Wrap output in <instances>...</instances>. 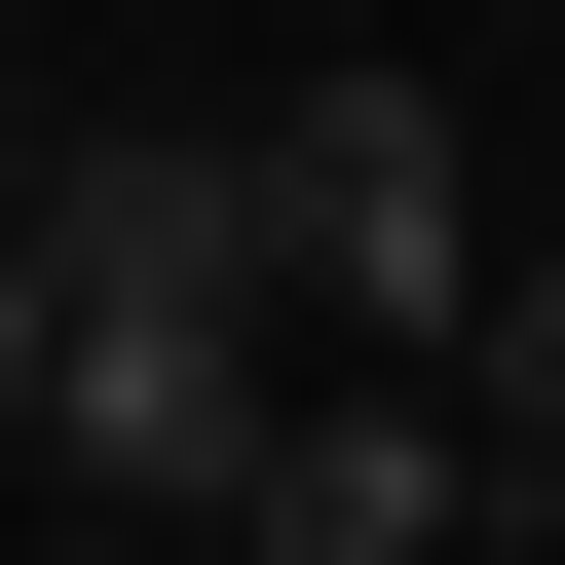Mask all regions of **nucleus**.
Listing matches in <instances>:
<instances>
[{"label":"nucleus","instance_id":"obj_1","mask_svg":"<svg viewBox=\"0 0 565 565\" xmlns=\"http://www.w3.org/2000/svg\"><path fill=\"white\" fill-rule=\"evenodd\" d=\"M264 302H340V377H452V302H490L452 76H302V114H264Z\"/></svg>","mask_w":565,"mask_h":565},{"label":"nucleus","instance_id":"obj_2","mask_svg":"<svg viewBox=\"0 0 565 565\" xmlns=\"http://www.w3.org/2000/svg\"><path fill=\"white\" fill-rule=\"evenodd\" d=\"M264 377H302V302H226V264H114V302H39V452H76V490H151V527L264 452Z\"/></svg>","mask_w":565,"mask_h":565},{"label":"nucleus","instance_id":"obj_3","mask_svg":"<svg viewBox=\"0 0 565 565\" xmlns=\"http://www.w3.org/2000/svg\"><path fill=\"white\" fill-rule=\"evenodd\" d=\"M189 527H226V565H452V527H490V452H452V377H340V415L264 377V452H226Z\"/></svg>","mask_w":565,"mask_h":565},{"label":"nucleus","instance_id":"obj_4","mask_svg":"<svg viewBox=\"0 0 565 565\" xmlns=\"http://www.w3.org/2000/svg\"><path fill=\"white\" fill-rule=\"evenodd\" d=\"M452 452H490V490H565V264H490V302H452Z\"/></svg>","mask_w":565,"mask_h":565},{"label":"nucleus","instance_id":"obj_5","mask_svg":"<svg viewBox=\"0 0 565 565\" xmlns=\"http://www.w3.org/2000/svg\"><path fill=\"white\" fill-rule=\"evenodd\" d=\"M0 415H39V226H0Z\"/></svg>","mask_w":565,"mask_h":565},{"label":"nucleus","instance_id":"obj_6","mask_svg":"<svg viewBox=\"0 0 565 565\" xmlns=\"http://www.w3.org/2000/svg\"><path fill=\"white\" fill-rule=\"evenodd\" d=\"M0 189H39V76H0Z\"/></svg>","mask_w":565,"mask_h":565}]
</instances>
